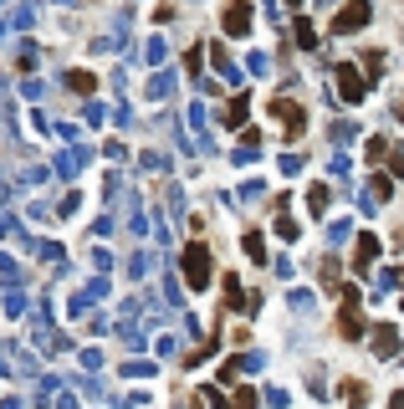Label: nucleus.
<instances>
[{
	"mask_svg": "<svg viewBox=\"0 0 404 409\" xmlns=\"http://www.w3.org/2000/svg\"><path fill=\"white\" fill-rule=\"evenodd\" d=\"M184 271H189V282H195V287H205V276H210V256H205V246H189Z\"/></svg>",
	"mask_w": 404,
	"mask_h": 409,
	"instance_id": "f257e3e1",
	"label": "nucleus"
},
{
	"mask_svg": "<svg viewBox=\"0 0 404 409\" xmlns=\"http://www.w3.org/2000/svg\"><path fill=\"white\" fill-rule=\"evenodd\" d=\"M364 20H369V0H353V6H348L343 16L333 20V31H358V26H364Z\"/></svg>",
	"mask_w": 404,
	"mask_h": 409,
	"instance_id": "f03ea898",
	"label": "nucleus"
},
{
	"mask_svg": "<svg viewBox=\"0 0 404 409\" xmlns=\"http://www.w3.org/2000/svg\"><path fill=\"white\" fill-rule=\"evenodd\" d=\"M276 118H282V128H287L292 138L302 134V107H297V102H276Z\"/></svg>",
	"mask_w": 404,
	"mask_h": 409,
	"instance_id": "7ed1b4c3",
	"label": "nucleus"
},
{
	"mask_svg": "<svg viewBox=\"0 0 404 409\" xmlns=\"http://www.w3.org/2000/svg\"><path fill=\"white\" fill-rule=\"evenodd\" d=\"M338 82H343V97H348V102L364 97V82H358V72H348V67H343V72H338Z\"/></svg>",
	"mask_w": 404,
	"mask_h": 409,
	"instance_id": "20e7f679",
	"label": "nucleus"
},
{
	"mask_svg": "<svg viewBox=\"0 0 404 409\" xmlns=\"http://www.w3.org/2000/svg\"><path fill=\"white\" fill-rule=\"evenodd\" d=\"M246 20H251L246 6H230V11H225V31H236V36H241V31H246Z\"/></svg>",
	"mask_w": 404,
	"mask_h": 409,
	"instance_id": "39448f33",
	"label": "nucleus"
},
{
	"mask_svg": "<svg viewBox=\"0 0 404 409\" xmlns=\"http://www.w3.org/2000/svg\"><path fill=\"white\" fill-rule=\"evenodd\" d=\"M394 169H399V174H404V154H394Z\"/></svg>",
	"mask_w": 404,
	"mask_h": 409,
	"instance_id": "423d86ee",
	"label": "nucleus"
}]
</instances>
